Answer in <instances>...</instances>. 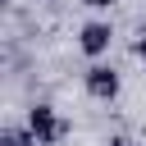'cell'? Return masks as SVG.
<instances>
[{"label":"cell","mask_w":146,"mask_h":146,"mask_svg":"<svg viewBox=\"0 0 146 146\" xmlns=\"http://www.w3.org/2000/svg\"><path fill=\"white\" fill-rule=\"evenodd\" d=\"M27 128H32V137H36L41 146H55V141L68 137V123H64V114H59L55 105H32V110H27Z\"/></svg>","instance_id":"obj_1"},{"label":"cell","mask_w":146,"mask_h":146,"mask_svg":"<svg viewBox=\"0 0 146 146\" xmlns=\"http://www.w3.org/2000/svg\"><path fill=\"white\" fill-rule=\"evenodd\" d=\"M110 46H114V27H110V18H87V23L78 27V50H82L91 64L105 59Z\"/></svg>","instance_id":"obj_2"},{"label":"cell","mask_w":146,"mask_h":146,"mask_svg":"<svg viewBox=\"0 0 146 146\" xmlns=\"http://www.w3.org/2000/svg\"><path fill=\"white\" fill-rule=\"evenodd\" d=\"M82 87H87V96H91V100H105V105H110V100H119L123 78H119L110 64H100V59H96V64H87V73H82Z\"/></svg>","instance_id":"obj_3"},{"label":"cell","mask_w":146,"mask_h":146,"mask_svg":"<svg viewBox=\"0 0 146 146\" xmlns=\"http://www.w3.org/2000/svg\"><path fill=\"white\" fill-rule=\"evenodd\" d=\"M0 146H41V141L32 137L27 123H23V128H18V123H5V128H0Z\"/></svg>","instance_id":"obj_4"},{"label":"cell","mask_w":146,"mask_h":146,"mask_svg":"<svg viewBox=\"0 0 146 146\" xmlns=\"http://www.w3.org/2000/svg\"><path fill=\"white\" fill-rule=\"evenodd\" d=\"M82 5H87V9H114L119 0H82Z\"/></svg>","instance_id":"obj_5"},{"label":"cell","mask_w":146,"mask_h":146,"mask_svg":"<svg viewBox=\"0 0 146 146\" xmlns=\"http://www.w3.org/2000/svg\"><path fill=\"white\" fill-rule=\"evenodd\" d=\"M132 50H137V55H141V59H146V27H141V32H137V41H132Z\"/></svg>","instance_id":"obj_6"},{"label":"cell","mask_w":146,"mask_h":146,"mask_svg":"<svg viewBox=\"0 0 146 146\" xmlns=\"http://www.w3.org/2000/svg\"><path fill=\"white\" fill-rule=\"evenodd\" d=\"M110 146H137L132 137H110Z\"/></svg>","instance_id":"obj_7"},{"label":"cell","mask_w":146,"mask_h":146,"mask_svg":"<svg viewBox=\"0 0 146 146\" xmlns=\"http://www.w3.org/2000/svg\"><path fill=\"white\" fill-rule=\"evenodd\" d=\"M0 5H5V9H9V5H14V0H0Z\"/></svg>","instance_id":"obj_8"}]
</instances>
